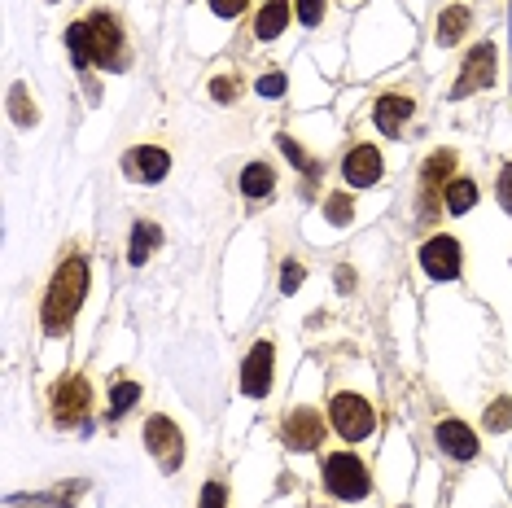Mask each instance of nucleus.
Returning a JSON list of instances; mask_svg holds the SVG:
<instances>
[{"mask_svg":"<svg viewBox=\"0 0 512 508\" xmlns=\"http://www.w3.org/2000/svg\"><path fill=\"white\" fill-rule=\"evenodd\" d=\"M127 171H132V176H141L145 184H158L171 171V154L162 145H136L132 154H127Z\"/></svg>","mask_w":512,"mask_h":508,"instance_id":"obj_14","label":"nucleus"},{"mask_svg":"<svg viewBox=\"0 0 512 508\" xmlns=\"http://www.w3.org/2000/svg\"><path fill=\"white\" fill-rule=\"evenodd\" d=\"M88 40H92V62L101 66H123V27L119 18L106 14V9H97V14L88 18Z\"/></svg>","mask_w":512,"mask_h":508,"instance_id":"obj_6","label":"nucleus"},{"mask_svg":"<svg viewBox=\"0 0 512 508\" xmlns=\"http://www.w3.org/2000/svg\"><path fill=\"white\" fill-rule=\"evenodd\" d=\"M329 425L346 438V443H359V438L372 434V425H377V412H372L368 399H359V395H351V390H342V395H333V403H329Z\"/></svg>","mask_w":512,"mask_h":508,"instance_id":"obj_4","label":"nucleus"},{"mask_svg":"<svg viewBox=\"0 0 512 508\" xmlns=\"http://www.w3.org/2000/svg\"><path fill=\"white\" fill-rule=\"evenodd\" d=\"M486 430H512V399H495V408H486Z\"/></svg>","mask_w":512,"mask_h":508,"instance_id":"obj_24","label":"nucleus"},{"mask_svg":"<svg viewBox=\"0 0 512 508\" xmlns=\"http://www.w3.org/2000/svg\"><path fill=\"white\" fill-rule=\"evenodd\" d=\"M237 92H241V84L232 75H215L211 79V97L219 101V106H228V101H237Z\"/></svg>","mask_w":512,"mask_h":508,"instance_id":"obj_26","label":"nucleus"},{"mask_svg":"<svg viewBox=\"0 0 512 508\" xmlns=\"http://www.w3.org/2000/svg\"><path fill=\"white\" fill-rule=\"evenodd\" d=\"M241 193H246V198H267V193H272V184H276V171L267 167V163H250L246 171H241Z\"/></svg>","mask_w":512,"mask_h":508,"instance_id":"obj_19","label":"nucleus"},{"mask_svg":"<svg viewBox=\"0 0 512 508\" xmlns=\"http://www.w3.org/2000/svg\"><path fill=\"white\" fill-rule=\"evenodd\" d=\"M298 18L307 22V27H320L324 22V0H298Z\"/></svg>","mask_w":512,"mask_h":508,"instance_id":"obj_27","label":"nucleus"},{"mask_svg":"<svg viewBox=\"0 0 512 508\" xmlns=\"http://www.w3.org/2000/svg\"><path fill=\"white\" fill-rule=\"evenodd\" d=\"M351 215H355V206H351V198H346V189L329 193V202H324V219H333V224H346Z\"/></svg>","mask_w":512,"mask_h":508,"instance_id":"obj_23","label":"nucleus"},{"mask_svg":"<svg viewBox=\"0 0 512 508\" xmlns=\"http://www.w3.org/2000/svg\"><path fill=\"white\" fill-rule=\"evenodd\" d=\"M136 399H141V386H136V381H119V386L110 390V417H123Z\"/></svg>","mask_w":512,"mask_h":508,"instance_id":"obj_22","label":"nucleus"},{"mask_svg":"<svg viewBox=\"0 0 512 508\" xmlns=\"http://www.w3.org/2000/svg\"><path fill=\"white\" fill-rule=\"evenodd\" d=\"M145 447L154 452V460L167 473H176L180 469V460H184V438H180V425L171 421V417H149L145 421Z\"/></svg>","mask_w":512,"mask_h":508,"instance_id":"obj_7","label":"nucleus"},{"mask_svg":"<svg viewBox=\"0 0 512 508\" xmlns=\"http://www.w3.org/2000/svg\"><path fill=\"white\" fill-rule=\"evenodd\" d=\"M412 114H416V101L403 97V92H381V97L372 101V123H377L386 136L399 132V127L412 119Z\"/></svg>","mask_w":512,"mask_h":508,"instance_id":"obj_13","label":"nucleus"},{"mask_svg":"<svg viewBox=\"0 0 512 508\" xmlns=\"http://www.w3.org/2000/svg\"><path fill=\"white\" fill-rule=\"evenodd\" d=\"M421 268L434 276V281H456L460 276V241L451 233H438L421 246Z\"/></svg>","mask_w":512,"mask_h":508,"instance_id":"obj_9","label":"nucleus"},{"mask_svg":"<svg viewBox=\"0 0 512 508\" xmlns=\"http://www.w3.org/2000/svg\"><path fill=\"white\" fill-rule=\"evenodd\" d=\"M88 408H92V386H88L84 373H66V377L53 381V390H49L53 425H66V430H71V425H84Z\"/></svg>","mask_w":512,"mask_h":508,"instance_id":"obj_2","label":"nucleus"},{"mask_svg":"<svg viewBox=\"0 0 512 508\" xmlns=\"http://www.w3.org/2000/svg\"><path fill=\"white\" fill-rule=\"evenodd\" d=\"M495 66H499V53H495V44L486 40V44H477V49L464 57V71H460V84L451 88V97H469V92L477 88H486L495 79Z\"/></svg>","mask_w":512,"mask_h":508,"instance_id":"obj_10","label":"nucleus"},{"mask_svg":"<svg viewBox=\"0 0 512 508\" xmlns=\"http://www.w3.org/2000/svg\"><path fill=\"white\" fill-rule=\"evenodd\" d=\"M381 171H386V158H381L377 145L359 141V145L346 149V158H342V180L346 184H355V189H372V184L381 180Z\"/></svg>","mask_w":512,"mask_h":508,"instance_id":"obj_8","label":"nucleus"},{"mask_svg":"<svg viewBox=\"0 0 512 508\" xmlns=\"http://www.w3.org/2000/svg\"><path fill=\"white\" fill-rule=\"evenodd\" d=\"M324 434H329V425H324V417L311 408V403L289 408L285 421H281V438H285V447H294V452H316L324 443Z\"/></svg>","mask_w":512,"mask_h":508,"instance_id":"obj_5","label":"nucleus"},{"mask_svg":"<svg viewBox=\"0 0 512 508\" xmlns=\"http://www.w3.org/2000/svg\"><path fill=\"white\" fill-rule=\"evenodd\" d=\"M442 206H447L451 215H469L477 206V180L469 176H451L447 189H442Z\"/></svg>","mask_w":512,"mask_h":508,"instance_id":"obj_17","label":"nucleus"},{"mask_svg":"<svg viewBox=\"0 0 512 508\" xmlns=\"http://www.w3.org/2000/svg\"><path fill=\"white\" fill-rule=\"evenodd\" d=\"M211 9L219 18H237L241 9H246V0H211Z\"/></svg>","mask_w":512,"mask_h":508,"instance_id":"obj_31","label":"nucleus"},{"mask_svg":"<svg viewBox=\"0 0 512 508\" xmlns=\"http://www.w3.org/2000/svg\"><path fill=\"white\" fill-rule=\"evenodd\" d=\"M434 438H438L442 456H451V460H473L477 452H482V447H477V434L464 421H456V417L438 421L434 425Z\"/></svg>","mask_w":512,"mask_h":508,"instance_id":"obj_12","label":"nucleus"},{"mask_svg":"<svg viewBox=\"0 0 512 508\" xmlns=\"http://www.w3.org/2000/svg\"><path fill=\"white\" fill-rule=\"evenodd\" d=\"M499 202H504V211H512V163L499 171Z\"/></svg>","mask_w":512,"mask_h":508,"instance_id":"obj_30","label":"nucleus"},{"mask_svg":"<svg viewBox=\"0 0 512 508\" xmlns=\"http://www.w3.org/2000/svg\"><path fill=\"white\" fill-rule=\"evenodd\" d=\"M298 281H302V268H298V263H289V268H285V294H294Z\"/></svg>","mask_w":512,"mask_h":508,"instance_id":"obj_32","label":"nucleus"},{"mask_svg":"<svg viewBox=\"0 0 512 508\" xmlns=\"http://www.w3.org/2000/svg\"><path fill=\"white\" fill-rule=\"evenodd\" d=\"M285 27H289V5L285 0H263L259 18H254V36H259L263 44H272L276 36H285Z\"/></svg>","mask_w":512,"mask_h":508,"instance_id":"obj_16","label":"nucleus"},{"mask_svg":"<svg viewBox=\"0 0 512 508\" xmlns=\"http://www.w3.org/2000/svg\"><path fill=\"white\" fill-rule=\"evenodd\" d=\"M464 31H469V9H464V5H447V9H442V18H438V44H442V49L460 44Z\"/></svg>","mask_w":512,"mask_h":508,"instance_id":"obj_18","label":"nucleus"},{"mask_svg":"<svg viewBox=\"0 0 512 508\" xmlns=\"http://www.w3.org/2000/svg\"><path fill=\"white\" fill-rule=\"evenodd\" d=\"M272 342H254L250 346V355L241 360V390H246L250 399H263L267 395V386H272Z\"/></svg>","mask_w":512,"mask_h":508,"instance_id":"obj_11","label":"nucleus"},{"mask_svg":"<svg viewBox=\"0 0 512 508\" xmlns=\"http://www.w3.org/2000/svg\"><path fill=\"white\" fill-rule=\"evenodd\" d=\"M88 294V263L84 254H66L62 263H57L53 281H49V294H44V307H40V325L49 338H66V329H71L79 303H84Z\"/></svg>","mask_w":512,"mask_h":508,"instance_id":"obj_1","label":"nucleus"},{"mask_svg":"<svg viewBox=\"0 0 512 508\" xmlns=\"http://www.w3.org/2000/svg\"><path fill=\"white\" fill-rule=\"evenodd\" d=\"M158 241H162V233H158L154 224H145V219H141V224L132 228V254H127V259H132V263H145L149 250H154Z\"/></svg>","mask_w":512,"mask_h":508,"instance_id":"obj_20","label":"nucleus"},{"mask_svg":"<svg viewBox=\"0 0 512 508\" xmlns=\"http://www.w3.org/2000/svg\"><path fill=\"white\" fill-rule=\"evenodd\" d=\"M324 487H329L333 500H364L372 491L368 465L355 452H333L324 456Z\"/></svg>","mask_w":512,"mask_h":508,"instance_id":"obj_3","label":"nucleus"},{"mask_svg":"<svg viewBox=\"0 0 512 508\" xmlns=\"http://www.w3.org/2000/svg\"><path fill=\"white\" fill-rule=\"evenodd\" d=\"M224 500H228L224 482H206V487H202V504H197V508H224Z\"/></svg>","mask_w":512,"mask_h":508,"instance_id":"obj_28","label":"nucleus"},{"mask_svg":"<svg viewBox=\"0 0 512 508\" xmlns=\"http://www.w3.org/2000/svg\"><path fill=\"white\" fill-rule=\"evenodd\" d=\"M66 44H71V57H75V66H88V62H92V40H88V22H75V27L66 31Z\"/></svg>","mask_w":512,"mask_h":508,"instance_id":"obj_21","label":"nucleus"},{"mask_svg":"<svg viewBox=\"0 0 512 508\" xmlns=\"http://www.w3.org/2000/svg\"><path fill=\"white\" fill-rule=\"evenodd\" d=\"M259 92H263V97H281V92H285V75H263L259 79Z\"/></svg>","mask_w":512,"mask_h":508,"instance_id":"obj_29","label":"nucleus"},{"mask_svg":"<svg viewBox=\"0 0 512 508\" xmlns=\"http://www.w3.org/2000/svg\"><path fill=\"white\" fill-rule=\"evenodd\" d=\"M281 149H285V158H289V163H294V167H302V171H307V176H316V163H311V158L307 154H302V145L294 141V136H281Z\"/></svg>","mask_w":512,"mask_h":508,"instance_id":"obj_25","label":"nucleus"},{"mask_svg":"<svg viewBox=\"0 0 512 508\" xmlns=\"http://www.w3.org/2000/svg\"><path fill=\"white\" fill-rule=\"evenodd\" d=\"M451 171H456V149H438V154L425 163L421 184H425V198H429V206H434V193H438V189H447Z\"/></svg>","mask_w":512,"mask_h":508,"instance_id":"obj_15","label":"nucleus"}]
</instances>
